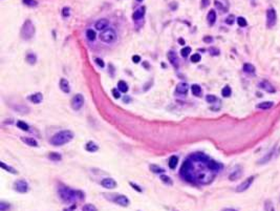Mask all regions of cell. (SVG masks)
<instances>
[{"mask_svg":"<svg viewBox=\"0 0 280 211\" xmlns=\"http://www.w3.org/2000/svg\"><path fill=\"white\" fill-rule=\"evenodd\" d=\"M58 193L62 199V201L65 203H74V202L82 200L84 197V193L81 190H74V189L65 187V186L59 188Z\"/></svg>","mask_w":280,"mask_h":211,"instance_id":"6da1fadb","label":"cell"},{"mask_svg":"<svg viewBox=\"0 0 280 211\" xmlns=\"http://www.w3.org/2000/svg\"><path fill=\"white\" fill-rule=\"evenodd\" d=\"M72 138H74V133L70 130H61L52 136L50 143L54 146H62V145L68 143L69 141H72Z\"/></svg>","mask_w":280,"mask_h":211,"instance_id":"7a4b0ae2","label":"cell"},{"mask_svg":"<svg viewBox=\"0 0 280 211\" xmlns=\"http://www.w3.org/2000/svg\"><path fill=\"white\" fill-rule=\"evenodd\" d=\"M35 34V27L33 25L32 21L30 20H26L25 22L23 23L21 28V37L25 40H28L30 39Z\"/></svg>","mask_w":280,"mask_h":211,"instance_id":"3957f363","label":"cell"},{"mask_svg":"<svg viewBox=\"0 0 280 211\" xmlns=\"http://www.w3.org/2000/svg\"><path fill=\"white\" fill-rule=\"evenodd\" d=\"M100 39L104 43H108V44L109 43H113L116 40V34L113 28H106L105 30L101 32Z\"/></svg>","mask_w":280,"mask_h":211,"instance_id":"277c9868","label":"cell"},{"mask_svg":"<svg viewBox=\"0 0 280 211\" xmlns=\"http://www.w3.org/2000/svg\"><path fill=\"white\" fill-rule=\"evenodd\" d=\"M277 22V12L274 8H270L266 11V26L272 28L276 25Z\"/></svg>","mask_w":280,"mask_h":211,"instance_id":"5b68a950","label":"cell"},{"mask_svg":"<svg viewBox=\"0 0 280 211\" xmlns=\"http://www.w3.org/2000/svg\"><path fill=\"white\" fill-rule=\"evenodd\" d=\"M14 190L17 191V192L19 193H26L28 191V184L26 181H24V180H18V181H16L14 183Z\"/></svg>","mask_w":280,"mask_h":211,"instance_id":"8992f818","label":"cell"},{"mask_svg":"<svg viewBox=\"0 0 280 211\" xmlns=\"http://www.w3.org/2000/svg\"><path fill=\"white\" fill-rule=\"evenodd\" d=\"M83 104H84V97L81 94H78L72 98V107L75 110H79L82 108Z\"/></svg>","mask_w":280,"mask_h":211,"instance_id":"52a82bcc","label":"cell"},{"mask_svg":"<svg viewBox=\"0 0 280 211\" xmlns=\"http://www.w3.org/2000/svg\"><path fill=\"white\" fill-rule=\"evenodd\" d=\"M255 180V177H249L248 179L246 180L244 182H242L241 184H239V185L236 187V192H243V191L248 190L249 188L251 187V185L253 184V182H254Z\"/></svg>","mask_w":280,"mask_h":211,"instance_id":"ba28073f","label":"cell"},{"mask_svg":"<svg viewBox=\"0 0 280 211\" xmlns=\"http://www.w3.org/2000/svg\"><path fill=\"white\" fill-rule=\"evenodd\" d=\"M113 202L118 205H120L121 207H128L130 204L129 199L124 194H114Z\"/></svg>","mask_w":280,"mask_h":211,"instance_id":"9c48e42d","label":"cell"},{"mask_svg":"<svg viewBox=\"0 0 280 211\" xmlns=\"http://www.w3.org/2000/svg\"><path fill=\"white\" fill-rule=\"evenodd\" d=\"M258 87L261 89H263V91H266V93H275L276 91V89H275V87L273 86L272 84H271L270 82H269L268 80H262L261 82L258 84Z\"/></svg>","mask_w":280,"mask_h":211,"instance_id":"30bf717a","label":"cell"},{"mask_svg":"<svg viewBox=\"0 0 280 211\" xmlns=\"http://www.w3.org/2000/svg\"><path fill=\"white\" fill-rule=\"evenodd\" d=\"M241 175H242V168L240 166H237V167H235L234 170L229 174V180L232 182L237 181V180H239L240 177H241Z\"/></svg>","mask_w":280,"mask_h":211,"instance_id":"8fae6325","label":"cell"},{"mask_svg":"<svg viewBox=\"0 0 280 211\" xmlns=\"http://www.w3.org/2000/svg\"><path fill=\"white\" fill-rule=\"evenodd\" d=\"M101 185L106 189H114L116 187V182L111 177H106L101 181Z\"/></svg>","mask_w":280,"mask_h":211,"instance_id":"7c38bea8","label":"cell"},{"mask_svg":"<svg viewBox=\"0 0 280 211\" xmlns=\"http://www.w3.org/2000/svg\"><path fill=\"white\" fill-rule=\"evenodd\" d=\"M108 25H109V21L105 18H102L97 21L96 24H94V27H96V30H100V32L102 30L103 32V30H105L108 27Z\"/></svg>","mask_w":280,"mask_h":211,"instance_id":"4fadbf2b","label":"cell"},{"mask_svg":"<svg viewBox=\"0 0 280 211\" xmlns=\"http://www.w3.org/2000/svg\"><path fill=\"white\" fill-rule=\"evenodd\" d=\"M176 93L180 94H186L188 93V89H189V85L188 83L186 82H180L177 85H176Z\"/></svg>","mask_w":280,"mask_h":211,"instance_id":"5bb4252c","label":"cell"},{"mask_svg":"<svg viewBox=\"0 0 280 211\" xmlns=\"http://www.w3.org/2000/svg\"><path fill=\"white\" fill-rule=\"evenodd\" d=\"M208 167H209V169L210 170H212L213 172H218V171H220L222 169V165L221 164H219V163H217L216 161H214V160H209V163H208Z\"/></svg>","mask_w":280,"mask_h":211,"instance_id":"9a60e30c","label":"cell"},{"mask_svg":"<svg viewBox=\"0 0 280 211\" xmlns=\"http://www.w3.org/2000/svg\"><path fill=\"white\" fill-rule=\"evenodd\" d=\"M168 59H169L170 63L173 65L174 67H177L178 66V63H180V61H178L177 55H176L175 52H173V50H170V52H168Z\"/></svg>","mask_w":280,"mask_h":211,"instance_id":"2e32d148","label":"cell"},{"mask_svg":"<svg viewBox=\"0 0 280 211\" xmlns=\"http://www.w3.org/2000/svg\"><path fill=\"white\" fill-rule=\"evenodd\" d=\"M28 100H30L32 103H34V104H39V103L42 102L43 96L41 93L33 94H30V96H28Z\"/></svg>","mask_w":280,"mask_h":211,"instance_id":"e0dca14e","label":"cell"},{"mask_svg":"<svg viewBox=\"0 0 280 211\" xmlns=\"http://www.w3.org/2000/svg\"><path fill=\"white\" fill-rule=\"evenodd\" d=\"M275 147L274 148H272V150H270L269 151L268 153H266L264 157H262V159H260L259 161H258V164H260V165H263V164H266V163H269L270 162V160L272 159L273 158V155H274V153H275Z\"/></svg>","mask_w":280,"mask_h":211,"instance_id":"ac0fdd59","label":"cell"},{"mask_svg":"<svg viewBox=\"0 0 280 211\" xmlns=\"http://www.w3.org/2000/svg\"><path fill=\"white\" fill-rule=\"evenodd\" d=\"M145 11H146L145 6H141V8H138L136 11H134L133 15H132L133 20H140V19H142L145 15Z\"/></svg>","mask_w":280,"mask_h":211,"instance_id":"d6986e66","label":"cell"},{"mask_svg":"<svg viewBox=\"0 0 280 211\" xmlns=\"http://www.w3.org/2000/svg\"><path fill=\"white\" fill-rule=\"evenodd\" d=\"M60 88L61 91H63V93L65 94H68L70 91V85H69V82H68L66 79L62 78L60 80Z\"/></svg>","mask_w":280,"mask_h":211,"instance_id":"ffe728a7","label":"cell"},{"mask_svg":"<svg viewBox=\"0 0 280 211\" xmlns=\"http://www.w3.org/2000/svg\"><path fill=\"white\" fill-rule=\"evenodd\" d=\"M85 149H86L87 151H89V152H96V151L99 150V146L94 142L89 141V142L85 145Z\"/></svg>","mask_w":280,"mask_h":211,"instance_id":"44dd1931","label":"cell"},{"mask_svg":"<svg viewBox=\"0 0 280 211\" xmlns=\"http://www.w3.org/2000/svg\"><path fill=\"white\" fill-rule=\"evenodd\" d=\"M216 12L214 10H210L208 13V16H207V20H208V22L210 25H213V24L215 23L216 21Z\"/></svg>","mask_w":280,"mask_h":211,"instance_id":"7402d4cb","label":"cell"},{"mask_svg":"<svg viewBox=\"0 0 280 211\" xmlns=\"http://www.w3.org/2000/svg\"><path fill=\"white\" fill-rule=\"evenodd\" d=\"M242 69H243V72H247V74H255V72H256L255 66L251 63H244Z\"/></svg>","mask_w":280,"mask_h":211,"instance_id":"603a6c76","label":"cell"},{"mask_svg":"<svg viewBox=\"0 0 280 211\" xmlns=\"http://www.w3.org/2000/svg\"><path fill=\"white\" fill-rule=\"evenodd\" d=\"M273 105H274V103L273 102H270V101H266V102H261L259 103V104H257V108L259 109H263V110H266V109H270L273 107Z\"/></svg>","mask_w":280,"mask_h":211,"instance_id":"cb8c5ba5","label":"cell"},{"mask_svg":"<svg viewBox=\"0 0 280 211\" xmlns=\"http://www.w3.org/2000/svg\"><path fill=\"white\" fill-rule=\"evenodd\" d=\"M22 141H23L26 145H28V146H30V147L38 146V143H37V141L35 140L34 138H22Z\"/></svg>","mask_w":280,"mask_h":211,"instance_id":"d4e9b609","label":"cell"},{"mask_svg":"<svg viewBox=\"0 0 280 211\" xmlns=\"http://www.w3.org/2000/svg\"><path fill=\"white\" fill-rule=\"evenodd\" d=\"M191 91H192V94L196 97H200L202 94V87H200L198 84H193L192 86H191Z\"/></svg>","mask_w":280,"mask_h":211,"instance_id":"484cf974","label":"cell"},{"mask_svg":"<svg viewBox=\"0 0 280 211\" xmlns=\"http://www.w3.org/2000/svg\"><path fill=\"white\" fill-rule=\"evenodd\" d=\"M96 37H97L96 30H94L92 28H88V30H86V38L88 40L94 41L96 40Z\"/></svg>","mask_w":280,"mask_h":211,"instance_id":"4316f807","label":"cell"},{"mask_svg":"<svg viewBox=\"0 0 280 211\" xmlns=\"http://www.w3.org/2000/svg\"><path fill=\"white\" fill-rule=\"evenodd\" d=\"M0 166H1V168L2 169H4V170H6L8 172H10V173H12V174H17L18 173V171L16 170L15 168H13V167H11V166H8L5 163H3V162H1V164H0Z\"/></svg>","mask_w":280,"mask_h":211,"instance_id":"83f0119b","label":"cell"},{"mask_svg":"<svg viewBox=\"0 0 280 211\" xmlns=\"http://www.w3.org/2000/svg\"><path fill=\"white\" fill-rule=\"evenodd\" d=\"M118 89L120 91H122V93H127L128 91V85H127V83L125 81L121 80L118 83Z\"/></svg>","mask_w":280,"mask_h":211,"instance_id":"f1b7e54d","label":"cell"},{"mask_svg":"<svg viewBox=\"0 0 280 211\" xmlns=\"http://www.w3.org/2000/svg\"><path fill=\"white\" fill-rule=\"evenodd\" d=\"M264 210L266 211H276V209H275V206H274V203H273L272 201H270V200H266V201L264 202Z\"/></svg>","mask_w":280,"mask_h":211,"instance_id":"f546056e","label":"cell"},{"mask_svg":"<svg viewBox=\"0 0 280 211\" xmlns=\"http://www.w3.org/2000/svg\"><path fill=\"white\" fill-rule=\"evenodd\" d=\"M177 164H178V157L172 155V157L169 159V167H170V169H175Z\"/></svg>","mask_w":280,"mask_h":211,"instance_id":"4dcf8cb0","label":"cell"},{"mask_svg":"<svg viewBox=\"0 0 280 211\" xmlns=\"http://www.w3.org/2000/svg\"><path fill=\"white\" fill-rule=\"evenodd\" d=\"M150 170L153 173H156V174H160V173H164L165 172V169L164 168H162V167L158 166V165H154V164L150 165Z\"/></svg>","mask_w":280,"mask_h":211,"instance_id":"1f68e13d","label":"cell"},{"mask_svg":"<svg viewBox=\"0 0 280 211\" xmlns=\"http://www.w3.org/2000/svg\"><path fill=\"white\" fill-rule=\"evenodd\" d=\"M26 61H27V63H30V64H35V63L37 62V56L35 54H33V53H30V54H27V56H26Z\"/></svg>","mask_w":280,"mask_h":211,"instance_id":"d6a6232c","label":"cell"},{"mask_svg":"<svg viewBox=\"0 0 280 211\" xmlns=\"http://www.w3.org/2000/svg\"><path fill=\"white\" fill-rule=\"evenodd\" d=\"M231 94H232V89H231V87L229 86V85H227V86H224V88H222V91H221L222 97H224V98H229V97L231 96Z\"/></svg>","mask_w":280,"mask_h":211,"instance_id":"836d02e7","label":"cell"},{"mask_svg":"<svg viewBox=\"0 0 280 211\" xmlns=\"http://www.w3.org/2000/svg\"><path fill=\"white\" fill-rule=\"evenodd\" d=\"M160 177H161V180H162L163 183L167 184V185H172V184H173V182H172V180H171V177H168V175H166V174H161Z\"/></svg>","mask_w":280,"mask_h":211,"instance_id":"e575fe53","label":"cell"},{"mask_svg":"<svg viewBox=\"0 0 280 211\" xmlns=\"http://www.w3.org/2000/svg\"><path fill=\"white\" fill-rule=\"evenodd\" d=\"M48 158H49L52 161H61V159H62L61 155L58 152H50L49 155H48Z\"/></svg>","mask_w":280,"mask_h":211,"instance_id":"d590c367","label":"cell"},{"mask_svg":"<svg viewBox=\"0 0 280 211\" xmlns=\"http://www.w3.org/2000/svg\"><path fill=\"white\" fill-rule=\"evenodd\" d=\"M22 2H23V4H25L26 6H30V8L38 5V1H37V0H22Z\"/></svg>","mask_w":280,"mask_h":211,"instance_id":"8d00e7d4","label":"cell"},{"mask_svg":"<svg viewBox=\"0 0 280 211\" xmlns=\"http://www.w3.org/2000/svg\"><path fill=\"white\" fill-rule=\"evenodd\" d=\"M17 126H18L20 129H22V130H24V131H27L28 129H30L28 125L26 124L25 122H23V121H18V122H17Z\"/></svg>","mask_w":280,"mask_h":211,"instance_id":"74e56055","label":"cell"},{"mask_svg":"<svg viewBox=\"0 0 280 211\" xmlns=\"http://www.w3.org/2000/svg\"><path fill=\"white\" fill-rule=\"evenodd\" d=\"M190 53H191V47H189V46H186V47L182 48V50H180V55H182L184 58L188 57L189 55H190Z\"/></svg>","mask_w":280,"mask_h":211,"instance_id":"f35d334b","label":"cell"},{"mask_svg":"<svg viewBox=\"0 0 280 211\" xmlns=\"http://www.w3.org/2000/svg\"><path fill=\"white\" fill-rule=\"evenodd\" d=\"M82 211H98V209H97L96 206L92 205V204H86V205H84Z\"/></svg>","mask_w":280,"mask_h":211,"instance_id":"ab89813d","label":"cell"},{"mask_svg":"<svg viewBox=\"0 0 280 211\" xmlns=\"http://www.w3.org/2000/svg\"><path fill=\"white\" fill-rule=\"evenodd\" d=\"M237 24L240 26V27H244V26L248 25V22H247L246 18H243V17H238V18H237Z\"/></svg>","mask_w":280,"mask_h":211,"instance_id":"60d3db41","label":"cell"},{"mask_svg":"<svg viewBox=\"0 0 280 211\" xmlns=\"http://www.w3.org/2000/svg\"><path fill=\"white\" fill-rule=\"evenodd\" d=\"M234 22H235V16L234 15H229V16L226 18V23L229 24V25H232Z\"/></svg>","mask_w":280,"mask_h":211,"instance_id":"b9f144b4","label":"cell"},{"mask_svg":"<svg viewBox=\"0 0 280 211\" xmlns=\"http://www.w3.org/2000/svg\"><path fill=\"white\" fill-rule=\"evenodd\" d=\"M206 101L208 103H214L217 101V98H216L214 94H208V96L206 97Z\"/></svg>","mask_w":280,"mask_h":211,"instance_id":"7bdbcfd3","label":"cell"},{"mask_svg":"<svg viewBox=\"0 0 280 211\" xmlns=\"http://www.w3.org/2000/svg\"><path fill=\"white\" fill-rule=\"evenodd\" d=\"M200 59H202V57H200L199 54H194L193 56H191V61H192L193 63H197L200 61Z\"/></svg>","mask_w":280,"mask_h":211,"instance_id":"ee69618b","label":"cell"},{"mask_svg":"<svg viewBox=\"0 0 280 211\" xmlns=\"http://www.w3.org/2000/svg\"><path fill=\"white\" fill-rule=\"evenodd\" d=\"M10 209V204H6L4 202L0 203V211H6Z\"/></svg>","mask_w":280,"mask_h":211,"instance_id":"f6af8a7d","label":"cell"},{"mask_svg":"<svg viewBox=\"0 0 280 211\" xmlns=\"http://www.w3.org/2000/svg\"><path fill=\"white\" fill-rule=\"evenodd\" d=\"M62 16L64 18H67V17L70 16V8H64L62 10Z\"/></svg>","mask_w":280,"mask_h":211,"instance_id":"bcb514c9","label":"cell"},{"mask_svg":"<svg viewBox=\"0 0 280 211\" xmlns=\"http://www.w3.org/2000/svg\"><path fill=\"white\" fill-rule=\"evenodd\" d=\"M111 93H112V96H113L116 99H120V98H121L120 91H118V89H116V88H112Z\"/></svg>","mask_w":280,"mask_h":211,"instance_id":"7dc6e473","label":"cell"},{"mask_svg":"<svg viewBox=\"0 0 280 211\" xmlns=\"http://www.w3.org/2000/svg\"><path fill=\"white\" fill-rule=\"evenodd\" d=\"M209 53H210L212 56H218V55H219V50L216 47H211L210 50H209Z\"/></svg>","mask_w":280,"mask_h":211,"instance_id":"c3c4849f","label":"cell"},{"mask_svg":"<svg viewBox=\"0 0 280 211\" xmlns=\"http://www.w3.org/2000/svg\"><path fill=\"white\" fill-rule=\"evenodd\" d=\"M96 63L98 64V66H100V67H104L105 66V64H104V61L102 60L101 58H96Z\"/></svg>","mask_w":280,"mask_h":211,"instance_id":"681fc988","label":"cell"},{"mask_svg":"<svg viewBox=\"0 0 280 211\" xmlns=\"http://www.w3.org/2000/svg\"><path fill=\"white\" fill-rule=\"evenodd\" d=\"M130 186H131L132 188H134V189H136V191L138 192H142V188L141 187H138V185H135V184H133L132 182H130Z\"/></svg>","mask_w":280,"mask_h":211,"instance_id":"f907efd6","label":"cell"},{"mask_svg":"<svg viewBox=\"0 0 280 211\" xmlns=\"http://www.w3.org/2000/svg\"><path fill=\"white\" fill-rule=\"evenodd\" d=\"M215 5L217 6V8H219V10H221L222 12H226V11H227L226 8H222V4L220 3V2H218L217 0H216V1H215Z\"/></svg>","mask_w":280,"mask_h":211,"instance_id":"816d5d0a","label":"cell"},{"mask_svg":"<svg viewBox=\"0 0 280 211\" xmlns=\"http://www.w3.org/2000/svg\"><path fill=\"white\" fill-rule=\"evenodd\" d=\"M204 42H206V43H211V42H213V38L211 36H206L204 38Z\"/></svg>","mask_w":280,"mask_h":211,"instance_id":"f5cc1de1","label":"cell"},{"mask_svg":"<svg viewBox=\"0 0 280 211\" xmlns=\"http://www.w3.org/2000/svg\"><path fill=\"white\" fill-rule=\"evenodd\" d=\"M132 61H133L134 63H138L141 61V57L138 56V55H134V56L132 57Z\"/></svg>","mask_w":280,"mask_h":211,"instance_id":"db71d44e","label":"cell"},{"mask_svg":"<svg viewBox=\"0 0 280 211\" xmlns=\"http://www.w3.org/2000/svg\"><path fill=\"white\" fill-rule=\"evenodd\" d=\"M210 4V0H202V8H207Z\"/></svg>","mask_w":280,"mask_h":211,"instance_id":"11a10c76","label":"cell"},{"mask_svg":"<svg viewBox=\"0 0 280 211\" xmlns=\"http://www.w3.org/2000/svg\"><path fill=\"white\" fill-rule=\"evenodd\" d=\"M222 211H237V210L233 209V208H226V209H224Z\"/></svg>","mask_w":280,"mask_h":211,"instance_id":"9f6ffc18","label":"cell"},{"mask_svg":"<svg viewBox=\"0 0 280 211\" xmlns=\"http://www.w3.org/2000/svg\"><path fill=\"white\" fill-rule=\"evenodd\" d=\"M178 42H180V44H185V41L183 40V38H180V39H178Z\"/></svg>","mask_w":280,"mask_h":211,"instance_id":"6f0895ef","label":"cell"},{"mask_svg":"<svg viewBox=\"0 0 280 211\" xmlns=\"http://www.w3.org/2000/svg\"><path fill=\"white\" fill-rule=\"evenodd\" d=\"M136 1H138V2H141V1H143V0H136Z\"/></svg>","mask_w":280,"mask_h":211,"instance_id":"680465c9","label":"cell"}]
</instances>
